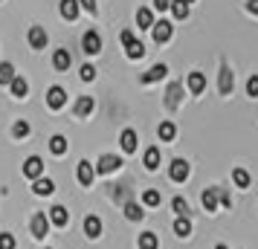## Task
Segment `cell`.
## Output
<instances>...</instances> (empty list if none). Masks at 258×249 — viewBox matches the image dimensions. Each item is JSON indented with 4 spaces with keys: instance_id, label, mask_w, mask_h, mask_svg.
<instances>
[{
    "instance_id": "obj_1",
    "label": "cell",
    "mask_w": 258,
    "mask_h": 249,
    "mask_svg": "<svg viewBox=\"0 0 258 249\" xmlns=\"http://www.w3.org/2000/svg\"><path fill=\"white\" fill-rule=\"evenodd\" d=\"M82 49L87 55H99V52H102V38H99L96 29H87L82 35Z\"/></svg>"
},
{
    "instance_id": "obj_2",
    "label": "cell",
    "mask_w": 258,
    "mask_h": 249,
    "mask_svg": "<svg viewBox=\"0 0 258 249\" xmlns=\"http://www.w3.org/2000/svg\"><path fill=\"white\" fill-rule=\"evenodd\" d=\"M24 174L29 180H41V177H44V159H41V156H26Z\"/></svg>"
},
{
    "instance_id": "obj_3",
    "label": "cell",
    "mask_w": 258,
    "mask_h": 249,
    "mask_svg": "<svg viewBox=\"0 0 258 249\" xmlns=\"http://www.w3.org/2000/svg\"><path fill=\"white\" fill-rule=\"evenodd\" d=\"M188 174H191V168H188L186 159H174V162H171V168H168V177L174 180V183H186Z\"/></svg>"
},
{
    "instance_id": "obj_4",
    "label": "cell",
    "mask_w": 258,
    "mask_h": 249,
    "mask_svg": "<svg viewBox=\"0 0 258 249\" xmlns=\"http://www.w3.org/2000/svg\"><path fill=\"white\" fill-rule=\"evenodd\" d=\"M47 105L52 107V110H61V107L67 105V93H64V87H49L47 90Z\"/></svg>"
},
{
    "instance_id": "obj_5",
    "label": "cell",
    "mask_w": 258,
    "mask_h": 249,
    "mask_svg": "<svg viewBox=\"0 0 258 249\" xmlns=\"http://www.w3.org/2000/svg\"><path fill=\"white\" fill-rule=\"evenodd\" d=\"M49 223H52V220H49L47 214H44V212H38L35 217H32V223H29V226H32V235H35V237H47Z\"/></svg>"
},
{
    "instance_id": "obj_6",
    "label": "cell",
    "mask_w": 258,
    "mask_h": 249,
    "mask_svg": "<svg viewBox=\"0 0 258 249\" xmlns=\"http://www.w3.org/2000/svg\"><path fill=\"white\" fill-rule=\"evenodd\" d=\"M119 165H122V159L113 154H105L102 159H99V165H96V171L99 174H113V171H119Z\"/></svg>"
},
{
    "instance_id": "obj_7",
    "label": "cell",
    "mask_w": 258,
    "mask_h": 249,
    "mask_svg": "<svg viewBox=\"0 0 258 249\" xmlns=\"http://www.w3.org/2000/svg\"><path fill=\"white\" fill-rule=\"evenodd\" d=\"M93 180H96V168L90 165L87 159H82V162H79V183L90 189V186H93Z\"/></svg>"
},
{
    "instance_id": "obj_8",
    "label": "cell",
    "mask_w": 258,
    "mask_h": 249,
    "mask_svg": "<svg viewBox=\"0 0 258 249\" xmlns=\"http://www.w3.org/2000/svg\"><path fill=\"white\" fill-rule=\"evenodd\" d=\"M154 41H157V44H165V41H168V38H171V32H174V26L168 24V21H160V24H154Z\"/></svg>"
},
{
    "instance_id": "obj_9",
    "label": "cell",
    "mask_w": 258,
    "mask_h": 249,
    "mask_svg": "<svg viewBox=\"0 0 258 249\" xmlns=\"http://www.w3.org/2000/svg\"><path fill=\"white\" fill-rule=\"evenodd\" d=\"M29 47L32 49L47 47V32H44V26H32V29H29Z\"/></svg>"
},
{
    "instance_id": "obj_10",
    "label": "cell",
    "mask_w": 258,
    "mask_h": 249,
    "mask_svg": "<svg viewBox=\"0 0 258 249\" xmlns=\"http://www.w3.org/2000/svg\"><path fill=\"white\" fill-rule=\"evenodd\" d=\"M119 142H122V151L125 154H134L137 151V142H140V136H137V131H122V136H119Z\"/></svg>"
},
{
    "instance_id": "obj_11",
    "label": "cell",
    "mask_w": 258,
    "mask_h": 249,
    "mask_svg": "<svg viewBox=\"0 0 258 249\" xmlns=\"http://www.w3.org/2000/svg\"><path fill=\"white\" fill-rule=\"evenodd\" d=\"M186 84H188V90H191L195 96H200L203 90H206V75H203V72H188Z\"/></svg>"
},
{
    "instance_id": "obj_12",
    "label": "cell",
    "mask_w": 258,
    "mask_h": 249,
    "mask_svg": "<svg viewBox=\"0 0 258 249\" xmlns=\"http://www.w3.org/2000/svg\"><path fill=\"white\" fill-rule=\"evenodd\" d=\"M200 200H203V209H206V212H215V209H218V203H221V191H218V189H206Z\"/></svg>"
},
{
    "instance_id": "obj_13",
    "label": "cell",
    "mask_w": 258,
    "mask_h": 249,
    "mask_svg": "<svg viewBox=\"0 0 258 249\" xmlns=\"http://www.w3.org/2000/svg\"><path fill=\"white\" fill-rule=\"evenodd\" d=\"M84 235L87 237H99L102 235V220H99L96 214H87V217H84Z\"/></svg>"
},
{
    "instance_id": "obj_14",
    "label": "cell",
    "mask_w": 258,
    "mask_h": 249,
    "mask_svg": "<svg viewBox=\"0 0 258 249\" xmlns=\"http://www.w3.org/2000/svg\"><path fill=\"white\" fill-rule=\"evenodd\" d=\"M218 87H221V96H229L235 87V78H232V70L229 67H221V81H218Z\"/></svg>"
},
{
    "instance_id": "obj_15",
    "label": "cell",
    "mask_w": 258,
    "mask_h": 249,
    "mask_svg": "<svg viewBox=\"0 0 258 249\" xmlns=\"http://www.w3.org/2000/svg\"><path fill=\"white\" fill-rule=\"evenodd\" d=\"M165 72H168V67H165V64H154L148 72H142V84L160 81V78H165Z\"/></svg>"
},
{
    "instance_id": "obj_16",
    "label": "cell",
    "mask_w": 258,
    "mask_h": 249,
    "mask_svg": "<svg viewBox=\"0 0 258 249\" xmlns=\"http://www.w3.org/2000/svg\"><path fill=\"white\" fill-rule=\"evenodd\" d=\"M49 220L64 229V226H67V220H70V212H67L64 206H52V209H49Z\"/></svg>"
},
{
    "instance_id": "obj_17",
    "label": "cell",
    "mask_w": 258,
    "mask_h": 249,
    "mask_svg": "<svg viewBox=\"0 0 258 249\" xmlns=\"http://www.w3.org/2000/svg\"><path fill=\"white\" fill-rule=\"evenodd\" d=\"M180 93H183V84H180V81H174L171 87H168V93H165V105L171 107V110L180 105Z\"/></svg>"
},
{
    "instance_id": "obj_18",
    "label": "cell",
    "mask_w": 258,
    "mask_h": 249,
    "mask_svg": "<svg viewBox=\"0 0 258 249\" xmlns=\"http://www.w3.org/2000/svg\"><path fill=\"white\" fill-rule=\"evenodd\" d=\"M79 6H82L79 0H61V15H64L67 21H76V18H79Z\"/></svg>"
},
{
    "instance_id": "obj_19",
    "label": "cell",
    "mask_w": 258,
    "mask_h": 249,
    "mask_svg": "<svg viewBox=\"0 0 258 249\" xmlns=\"http://www.w3.org/2000/svg\"><path fill=\"white\" fill-rule=\"evenodd\" d=\"M93 107H96L93 99H90V96H82V99L76 102V116H90V113H93Z\"/></svg>"
},
{
    "instance_id": "obj_20",
    "label": "cell",
    "mask_w": 258,
    "mask_h": 249,
    "mask_svg": "<svg viewBox=\"0 0 258 249\" xmlns=\"http://www.w3.org/2000/svg\"><path fill=\"white\" fill-rule=\"evenodd\" d=\"M142 162H145L148 171H157V168H160V148H148L145 156H142Z\"/></svg>"
},
{
    "instance_id": "obj_21",
    "label": "cell",
    "mask_w": 258,
    "mask_h": 249,
    "mask_svg": "<svg viewBox=\"0 0 258 249\" xmlns=\"http://www.w3.org/2000/svg\"><path fill=\"white\" fill-rule=\"evenodd\" d=\"M32 191H35V194H41V197H47V194H52V191H55V183H52V180H47V177H41V180H35Z\"/></svg>"
},
{
    "instance_id": "obj_22",
    "label": "cell",
    "mask_w": 258,
    "mask_h": 249,
    "mask_svg": "<svg viewBox=\"0 0 258 249\" xmlns=\"http://www.w3.org/2000/svg\"><path fill=\"white\" fill-rule=\"evenodd\" d=\"M52 67L64 72L67 67H70V52H67V49H55V55H52Z\"/></svg>"
},
{
    "instance_id": "obj_23",
    "label": "cell",
    "mask_w": 258,
    "mask_h": 249,
    "mask_svg": "<svg viewBox=\"0 0 258 249\" xmlns=\"http://www.w3.org/2000/svg\"><path fill=\"white\" fill-rule=\"evenodd\" d=\"M174 235L177 237H188L191 235V220H188V217H177L174 220Z\"/></svg>"
},
{
    "instance_id": "obj_24",
    "label": "cell",
    "mask_w": 258,
    "mask_h": 249,
    "mask_svg": "<svg viewBox=\"0 0 258 249\" xmlns=\"http://www.w3.org/2000/svg\"><path fill=\"white\" fill-rule=\"evenodd\" d=\"M49 151H52V154H55V156L67 154V139H64V136H61V133H55V136H52V139H49Z\"/></svg>"
},
{
    "instance_id": "obj_25",
    "label": "cell",
    "mask_w": 258,
    "mask_h": 249,
    "mask_svg": "<svg viewBox=\"0 0 258 249\" xmlns=\"http://www.w3.org/2000/svg\"><path fill=\"white\" fill-rule=\"evenodd\" d=\"M137 24H140V29H154V12L151 9H140L137 12Z\"/></svg>"
},
{
    "instance_id": "obj_26",
    "label": "cell",
    "mask_w": 258,
    "mask_h": 249,
    "mask_svg": "<svg viewBox=\"0 0 258 249\" xmlns=\"http://www.w3.org/2000/svg\"><path fill=\"white\" fill-rule=\"evenodd\" d=\"M18 75H15V67L9 64V61H3L0 64V84H12Z\"/></svg>"
},
{
    "instance_id": "obj_27",
    "label": "cell",
    "mask_w": 258,
    "mask_h": 249,
    "mask_svg": "<svg viewBox=\"0 0 258 249\" xmlns=\"http://www.w3.org/2000/svg\"><path fill=\"white\" fill-rule=\"evenodd\" d=\"M157 246H160V240H157L154 232H142L140 235V249H157Z\"/></svg>"
},
{
    "instance_id": "obj_28",
    "label": "cell",
    "mask_w": 258,
    "mask_h": 249,
    "mask_svg": "<svg viewBox=\"0 0 258 249\" xmlns=\"http://www.w3.org/2000/svg\"><path fill=\"white\" fill-rule=\"evenodd\" d=\"M125 217L128 220H142L145 212H142V206H137V203H125Z\"/></svg>"
},
{
    "instance_id": "obj_29",
    "label": "cell",
    "mask_w": 258,
    "mask_h": 249,
    "mask_svg": "<svg viewBox=\"0 0 258 249\" xmlns=\"http://www.w3.org/2000/svg\"><path fill=\"white\" fill-rule=\"evenodd\" d=\"M232 180H235V186H238V189H249V174H246L244 168H235Z\"/></svg>"
},
{
    "instance_id": "obj_30",
    "label": "cell",
    "mask_w": 258,
    "mask_h": 249,
    "mask_svg": "<svg viewBox=\"0 0 258 249\" xmlns=\"http://www.w3.org/2000/svg\"><path fill=\"white\" fill-rule=\"evenodd\" d=\"M157 133H160V139H163V142H171V139H174V133H177V128L171 125V122H163Z\"/></svg>"
},
{
    "instance_id": "obj_31",
    "label": "cell",
    "mask_w": 258,
    "mask_h": 249,
    "mask_svg": "<svg viewBox=\"0 0 258 249\" xmlns=\"http://www.w3.org/2000/svg\"><path fill=\"white\" fill-rule=\"evenodd\" d=\"M171 12H174L177 21H183V18H188V3L186 0H174L171 3Z\"/></svg>"
},
{
    "instance_id": "obj_32",
    "label": "cell",
    "mask_w": 258,
    "mask_h": 249,
    "mask_svg": "<svg viewBox=\"0 0 258 249\" xmlns=\"http://www.w3.org/2000/svg\"><path fill=\"white\" fill-rule=\"evenodd\" d=\"M171 209L177 212V217H188V203L183 200V197H174V200H171Z\"/></svg>"
},
{
    "instance_id": "obj_33",
    "label": "cell",
    "mask_w": 258,
    "mask_h": 249,
    "mask_svg": "<svg viewBox=\"0 0 258 249\" xmlns=\"http://www.w3.org/2000/svg\"><path fill=\"white\" fill-rule=\"evenodd\" d=\"M9 87H12V96H18V99H24L26 90H29V87H26V81L21 78V75H18V78H15L12 84H9Z\"/></svg>"
},
{
    "instance_id": "obj_34",
    "label": "cell",
    "mask_w": 258,
    "mask_h": 249,
    "mask_svg": "<svg viewBox=\"0 0 258 249\" xmlns=\"http://www.w3.org/2000/svg\"><path fill=\"white\" fill-rule=\"evenodd\" d=\"M160 200H163V197H160L157 189H148L145 194H142V203H145V206H160Z\"/></svg>"
},
{
    "instance_id": "obj_35",
    "label": "cell",
    "mask_w": 258,
    "mask_h": 249,
    "mask_svg": "<svg viewBox=\"0 0 258 249\" xmlns=\"http://www.w3.org/2000/svg\"><path fill=\"white\" fill-rule=\"evenodd\" d=\"M12 133L18 136V139L29 136V122H15V125H12Z\"/></svg>"
},
{
    "instance_id": "obj_36",
    "label": "cell",
    "mask_w": 258,
    "mask_h": 249,
    "mask_svg": "<svg viewBox=\"0 0 258 249\" xmlns=\"http://www.w3.org/2000/svg\"><path fill=\"white\" fill-rule=\"evenodd\" d=\"M125 52H128V58H142V55H145V47H142L140 41H137V44H131Z\"/></svg>"
},
{
    "instance_id": "obj_37",
    "label": "cell",
    "mask_w": 258,
    "mask_h": 249,
    "mask_svg": "<svg viewBox=\"0 0 258 249\" xmlns=\"http://www.w3.org/2000/svg\"><path fill=\"white\" fill-rule=\"evenodd\" d=\"M0 249H15V235L3 232V235H0Z\"/></svg>"
},
{
    "instance_id": "obj_38",
    "label": "cell",
    "mask_w": 258,
    "mask_h": 249,
    "mask_svg": "<svg viewBox=\"0 0 258 249\" xmlns=\"http://www.w3.org/2000/svg\"><path fill=\"white\" fill-rule=\"evenodd\" d=\"M246 93L252 96V99L258 96V75H249V81H246Z\"/></svg>"
},
{
    "instance_id": "obj_39",
    "label": "cell",
    "mask_w": 258,
    "mask_h": 249,
    "mask_svg": "<svg viewBox=\"0 0 258 249\" xmlns=\"http://www.w3.org/2000/svg\"><path fill=\"white\" fill-rule=\"evenodd\" d=\"M82 78H84V81H93V78H96V67H93V64L82 67Z\"/></svg>"
},
{
    "instance_id": "obj_40",
    "label": "cell",
    "mask_w": 258,
    "mask_h": 249,
    "mask_svg": "<svg viewBox=\"0 0 258 249\" xmlns=\"http://www.w3.org/2000/svg\"><path fill=\"white\" fill-rule=\"evenodd\" d=\"M119 38H122V44H125V49H128L131 44H137V41H134V32H131V29H125V32H122Z\"/></svg>"
},
{
    "instance_id": "obj_41",
    "label": "cell",
    "mask_w": 258,
    "mask_h": 249,
    "mask_svg": "<svg viewBox=\"0 0 258 249\" xmlns=\"http://www.w3.org/2000/svg\"><path fill=\"white\" fill-rule=\"evenodd\" d=\"M79 3H82V6H84L90 15H96V0H79Z\"/></svg>"
},
{
    "instance_id": "obj_42",
    "label": "cell",
    "mask_w": 258,
    "mask_h": 249,
    "mask_svg": "<svg viewBox=\"0 0 258 249\" xmlns=\"http://www.w3.org/2000/svg\"><path fill=\"white\" fill-rule=\"evenodd\" d=\"M171 3H174V0H154L157 9H171Z\"/></svg>"
},
{
    "instance_id": "obj_43",
    "label": "cell",
    "mask_w": 258,
    "mask_h": 249,
    "mask_svg": "<svg viewBox=\"0 0 258 249\" xmlns=\"http://www.w3.org/2000/svg\"><path fill=\"white\" fill-rule=\"evenodd\" d=\"M221 206H226V209H229V206H232V197H229V194H226V191H221Z\"/></svg>"
},
{
    "instance_id": "obj_44",
    "label": "cell",
    "mask_w": 258,
    "mask_h": 249,
    "mask_svg": "<svg viewBox=\"0 0 258 249\" xmlns=\"http://www.w3.org/2000/svg\"><path fill=\"white\" fill-rule=\"evenodd\" d=\"M246 9H249V12H255V15H258V0H249V3H246Z\"/></svg>"
},
{
    "instance_id": "obj_45",
    "label": "cell",
    "mask_w": 258,
    "mask_h": 249,
    "mask_svg": "<svg viewBox=\"0 0 258 249\" xmlns=\"http://www.w3.org/2000/svg\"><path fill=\"white\" fill-rule=\"evenodd\" d=\"M215 249H226V246H223V243H218V246H215Z\"/></svg>"
},
{
    "instance_id": "obj_46",
    "label": "cell",
    "mask_w": 258,
    "mask_h": 249,
    "mask_svg": "<svg viewBox=\"0 0 258 249\" xmlns=\"http://www.w3.org/2000/svg\"><path fill=\"white\" fill-rule=\"evenodd\" d=\"M186 3H191V0H186Z\"/></svg>"
}]
</instances>
